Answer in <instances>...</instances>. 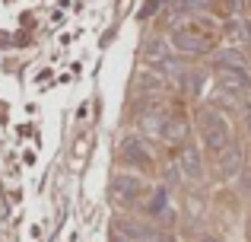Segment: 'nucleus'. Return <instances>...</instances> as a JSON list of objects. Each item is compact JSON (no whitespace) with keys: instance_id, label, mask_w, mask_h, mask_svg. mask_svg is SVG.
<instances>
[{"instance_id":"obj_12","label":"nucleus","mask_w":251,"mask_h":242,"mask_svg":"<svg viewBox=\"0 0 251 242\" xmlns=\"http://www.w3.org/2000/svg\"><path fill=\"white\" fill-rule=\"evenodd\" d=\"M201 242H220V239H216V236H203Z\"/></svg>"},{"instance_id":"obj_9","label":"nucleus","mask_w":251,"mask_h":242,"mask_svg":"<svg viewBox=\"0 0 251 242\" xmlns=\"http://www.w3.org/2000/svg\"><path fill=\"white\" fill-rule=\"evenodd\" d=\"M184 131H188V128H184V121H181V118H166V115H162L159 137H162L166 143H175V140H181V137H184Z\"/></svg>"},{"instance_id":"obj_10","label":"nucleus","mask_w":251,"mask_h":242,"mask_svg":"<svg viewBox=\"0 0 251 242\" xmlns=\"http://www.w3.org/2000/svg\"><path fill=\"white\" fill-rule=\"evenodd\" d=\"M166 204H169V188L159 185V188L153 191V198L147 201V211H150V214H162V211H166Z\"/></svg>"},{"instance_id":"obj_5","label":"nucleus","mask_w":251,"mask_h":242,"mask_svg":"<svg viewBox=\"0 0 251 242\" xmlns=\"http://www.w3.org/2000/svg\"><path fill=\"white\" fill-rule=\"evenodd\" d=\"M220 83H223V89H229V93H245L251 86V77H248V70L242 67V64H223Z\"/></svg>"},{"instance_id":"obj_14","label":"nucleus","mask_w":251,"mask_h":242,"mask_svg":"<svg viewBox=\"0 0 251 242\" xmlns=\"http://www.w3.org/2000/svg\"><path fill=\"white\" fill-rule=\"evenodd\" d=\"M169 242H175V239H169Z\"/></svg>"},{"instance_id":"obj_7","label":"nucleus","mask_w":251,"mask_h":242,"mask_svg":"<svg viewBox=\"0 0 251 242\" xmlns=\"http://www.w3.org/2000/svg\"><path fill=\"white\" fill-rule=\"evenodd\" d=\"M118 233H124V242H156L159 239V233H156L153 226H143V223H137V220H121V223H118Z\"/></svg>"},{"instance_id":"obj_3","label":"nucleus","mask_w":251,"mask_h":242,"mask_svg":"<svg viewBox=\"0 0 251 242\" xmlns=\"http://www.w3.org/2000/svg\"><path fill=\"white\" fill-rule=\"evenodd\" d=\"M121 162L127 169H143V172H153V156H150V150L143 147L140 137H127V140L121 143Z\"/></svg>"},{"instance_id":"obj_6","label":"nucleus","mask_w":251,"mask_h":242,"mask_svg":"<svg viewBox=\"0 0 251 242\" xmlns=\"http://www.w3.org/2000/svg\"><path fill=\"white\" fill-rule=\"evenodd\" d=\"M178 172H181L184 179H191V182H201V179H203L201 150H194V147L181 150V156H178Z\"/></svg>"},{"instance_id":"obj_4","label":"nucleus","mask_w":251,"mask_h":242,"mask_svg":"<svg viewBox=\"0 0 251 242\" xmlns=\"http://www.w3.org/2000/svg\"><path fill=\"white\" fill-rule=\"evenodd\" d=\"M111 191H115L118 201H124V204H134V201L140 198L143 191H147V185H143L137 175L121 172V175H115V182H111Z\"/></svg>"},{"instance_id":"obj_2","label":"nucleus","mask_w":251,"mask_h":242,"mask_svg":"<svg viewBox=\"0 0 251 242\" xmlns=\"http://www.w3.org/2000/svg\"><path fill=\"white\" fill-rule=\"evenodd\" d=\"M201 137H203V147L207 150L223 153L229 147V121L220 112H203L201 115Z\"/></svg>"},{"instance_id":"obj_11","label":"nucleus","mask_w":251,"mask_h":242,"mask_svg":"<svg viewBox=\"0 0 251 242\" xmlns=\"http://www.w3.org/2000/svg\"><path fill=\"white\" fill-rule=\"evenodd\" d=\"M242 191H245V194H248V198H251V172L245 175V182H242Z\"/></svg>"},{"instance_id":"obj_1","label":"nucleus","mask_w":251,"mask_h":242,"mask_svg":"<svg viewBox=\"0 0 251 242\" xmlns=\"http://www.w3.org/2000/svg\"><path fill=\"white\" fill-rule=\"evenodd\" d=\"M220 38L213 19H188V23H178L175 29L169 32V42L175 51H184V54H201V51H210Z\"/></svg>"},{"instance_id":"obj_8","label":"nucleus","mask_w":251,"mask_h":242,"mask_svg":"<svg viewBox=\"0 0 251 242\" xmlns=\"http://www.w3.org/2000/svg\"><path fill=\"white\" fill-rule=\"evenodd\" d=\"M242 169V147H229L220 153V175L223 179H235Z\"/></svg>"},{"instance_id":"obj_13","label":"nucleus","mask_w":251,"mask_h":242,"mask_svg":"<svg viewBox=\"0 0 251 242\" xmlns=\"http://www.w3.org/2000/svg\"><path fill=\"white\" fill-rule=\"evenodd\" d=\"M245 118H248V131H251V106H248V112H245Z\"/></svg>"}]
</instances>
